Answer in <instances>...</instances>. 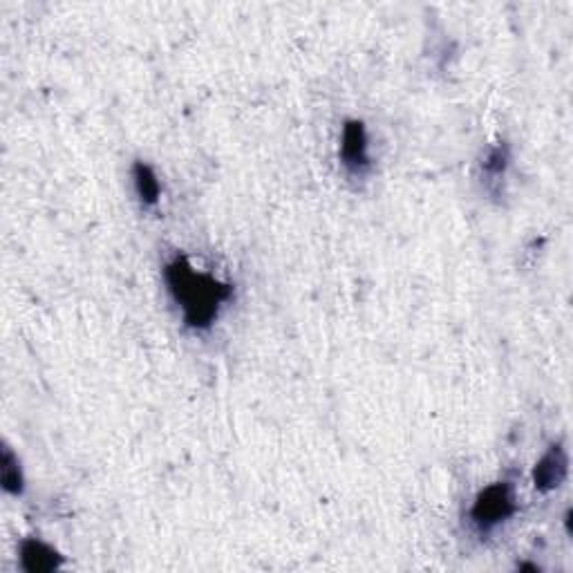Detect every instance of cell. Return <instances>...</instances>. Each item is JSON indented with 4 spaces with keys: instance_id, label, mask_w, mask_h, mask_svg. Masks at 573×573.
I'll return each mask as SVG.
<instances>
[{
    "instance_id": "1",
    "label": "cell",
    "mask_w": 573,
    "mask_h": 573,
    "mask_svg": "<svg viewBox=\"0 0 573 573\" xmlns=\"http://www.w3.org/2000/svg\"><path fill=\"white\" fill-rule=\"evenodd\" d=\"M168 294L180 307L182 321L193 332L211 330L220 309L233 298V285L222 283L211 274L197 271L189 258L175 256L164 267Z\"/></svg>"
},
{
    "instance_id": "2",
    "label": "cell",
    "mask_w": 573,
    "mask_h": 573,
    "mask_svg": "<svg viewBox=\"0 0 573 573\" xmlns=\"http://www.w3.org/2000/svg\"><path fill=\"white\" fill-rule=\"evenodd\" d=\"M515 513H518V497L513 484L495 482L477 493L468 518L479 533H491L500 524L509 522Z\"/></svg>"
},
{
    "instance_id": "3",
    "label": "cell",
    "mask_w": 573,
    "mask_h": 573,
    "mask_svg": "<svg viewBox=\"0 0 573 573\" xmlns=\"http://www.w3.org/2000/svg\"><path fill=\"white\" fill-rule=\"evenodd\" d=\"M338 157L347 173L365 175L372 168L370 155V135L361 119H347L341 133V148Z\"/></svg>"
},
{
    "instance_id": "4",
    "label": "cell",
    "mask_w": 573,
    "mask_h": 573,
    "mask_svg": "<svg viewBox=\"0 0 573 573\" xmlns=\"http://www.w3.org/2000/svg\"><path fill=\"white\" fill-rule=\"evenodd\" d=\"M569 475V455L562 444H553L533 468V486L540 493H551L565 484Z\"/></svg>"
},
{
    "instance_id": "5",
    "label": "cell",
    "mask_w": 573,
    "mask_h": 573,
    "mask_svg": "<svg viewBox=\"0 0 573 573\" xmlns=\"http://www.w3.org/2000/svg\"><path fill=\"white\" fill-rule=\"evenodd\" d=\"M511 166V146L506 142L491 144L482 155L479 162V171H482V182L486 184V191L493 195H500V186L506 180Z\"/></svg>"
},
{
    "instance_id": "6",
    "label": "cell",
    "mask_w": 573,
    "mask_h": 573,
    "mask_svg": "<svg viewBox=\"0 0 573 573\" xmlns=\"http://www.w3.org/2000/svg\"><path fill=\"white\" fill-rule=\"evenodd\" d=\"M21 565L30 573L56 571L63 565V556L48 542L27 538L21 542Z\"/></svg>"
},
{
    "instance_id": "7",
    "label": "cell",
    "mask_w": 573,
    "mask_h": 573,
    "mask_svg": "<svg viewBox=\"0 0 573 573\" xmlns=\"http://www.w3.org/2000/svg\"><path fill=\"white\" fill-rule=\"evenodd\" d=\"M133 184L142 206L150 209V206L159 204V197H162V182H159L157 173L148 164L144 162L133 164Z\"/></svg>"
},
{
    "instance_id": "8",
    "label": "cell",
    "mask_w": 573,
    "mask_h": 573,
    "mask_svg": "<svg viewBox=\"0 0 573 573\" xmlns=\"http://www.w3.org/2000/svg\"><path fill=\"white\" fill-rule=\"evenodd\" d=\"M0 482H3L5 493L9 495H23L25 491V475L21 468V459L14 455V450L9 446H3V453H0Z\"/></svg>"
}]
</instances>
